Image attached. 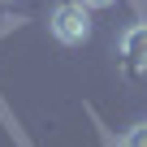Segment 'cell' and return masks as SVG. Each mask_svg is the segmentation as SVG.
<instances>
[{
  "mask_svg": "<svg viewBox=\"0 0 147 147\" xmlns=\"http://www.w3.org/2000/svg\"><path fill=\"white\" fill-rule=\"evenodd\" d=\"M48 26H52V35H56L61 43H69V48L91 39V13H87L82 0H65V5H56L52 18H48Z\"/></svg>",
  "mask_w": 147,
  "mask_h": 147,
  "instance_id": "cell-1",
  "label": "cell"
},
{
  "mask_svg": "<svg viewBox=\"0 0 147 147\" xmlns=\"http://www.w3.org/2000/svg\"><path fill=\"white\" fill-rule=\"evenodd\" d=\"M121 56H130L134 69H147V22H138L121 35Z\"/></svg>",
  "mask_w": 147,
  "mask_h": 147,
  "instance_id": "cell-2",
  "label": "cell"
},
{
  "mask_svg": "<svg viewBox=\"0 0 147 147\" xmlns=\"http://www.w3.org/2000/svg\"><path fill=\"white\" fill-rule=\"evenodd\" d=\"M121 147H147V125H134V130L121 138Z\"/></svg>",
  "mask_w": 147,
  "mask_h": 147,
  "instance_id": "cell-3",
  "label": "cell"
},
{
  "mask_svg": "<svg viewBox=\"0 0 147 147\" xmlns=\"http://www.w3.org/2000/svg\"><path fill=\"white\" fill-rule=\"evenodd\" d=\"M87 9H108V5H117V0H82Z\"/></svg>",
  "mask_w": 147,
  "mask_h": 147,
  "instance_id": "cell-4",
  "label": "cell"
}]
</instances>
